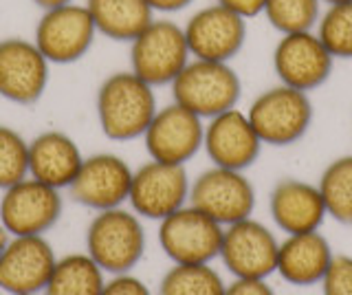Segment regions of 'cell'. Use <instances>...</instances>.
I'll use <instances>...</instances> for the list:
<instances>
[{"mask_svg": "<svg viewBox=\"0 0 352 295\" xmlns=\"http://www.w3.org/2000/svg\"><path fill=\"white\" fill-rule=\"evenodd\" d=\"M141 216L124 205L97 212L86 229V254L106 273H130L146 254Z\"/></svg>", "mask_w": 352, "mask_h": 295, "instance_id": "7a4b0ae2", "label": "cell"}, {"mask_svg": "<svg viewBox=\"0 0 352 295\" xmlns=\"http://www.w3.org/2000/svg\"><path fill=\"white\" fill-rule=\"evenodd\" d=\"M280 240L253 216L227 225L220 245V260L234 278L267 280L278 267Z\"/></svg>", "mask_w": 352, "mask_h": 295, "instance_id": "9c48e42d", "label": "cell"}, {"mask_svg": "<svg viewBox=\"0 0 352 295\" xmlns=\"http://www.w3.org/2000/svg\"><path fill=\"white\" fill-rule=\"evenodd\" d=\"M132 174L135 170L119 155L97 152V155L84 157L80 172L69 185V194L75 203L88 207V210H113L128 201Z\"/></svg>", "mask_w": 352, "mask_h": 295, "instance_id": "2e32d148", "label": "cell"}, {"mask_svg": "<svg viewBox=\"0 0 352 295\" xmlns=\"http://www.w3.org/2000/svg\"><path fill=\"white\" fill-rule=\"evenodd\" d=\"M247 23L249 20L218 3L201 7L183 25L192 58L231 62L245 49Z\"/></svg>", "mask_w": 352, "mask_h": 295, "instance_id": "4fadbf2b", "label": "cell"}, {"mask_svg": "<svg viewBox=\"0 0 352 295\" xmlns=\"http://www.w3.org/2000/svg\"><path fill=\"white\" fill-rule=\"evenodd\" d=\"M9 232L3 227V223H0V256H3V251H5V247H7V243H9Z\"/></svg>", "mask_w": 352, "mask_h": 295, "instance_id": "e575fe53", "label": "cell"}, {"mask_svg": "<svg viewBox=\"0 0 352 295\" xmlns=\"http://www.w3.org/2000/svg\"><path fill=\"white\" fill-rule=\"evenodd\" d=\"M102 295H152V291L132 273H119L113 276V280H106Z\"/></svg>", "mask_w": 352, "mask_h": 295, "instance_id": "f546056e", "label": "cell"}, {"mask_svg": "<svg viewBox=\"0 0 352 295\" xmlns=\"http://www.w3.org/2000/svg\"><path fill=\"white\" fill-rule=\"evenodd\" d=\"M29 177V141L16 128L0 124V190Z\"/></svg>", "mask_w": 352, "mask_h": 295, "instance_id": "83f0119b", "label": "cell"}, {"mask_svg": "<svg viewBox=\"0 0 352 295\" xmlns=\"http://www.w3.org/2000/svg\"><path fill=\"white\" fill-rule=\"evenodd\" d=\"M192 181L185 166L150 159L132 174L130 210L148 221H163L190 203Z\"/></svg>", "mask_w": 352, "mask_h": 295, "instance_id": "ba28073f", "label": "cell"}, {"mask_svg": "<svg viewBox=\"0 0 352 295\" xmlns=\"http://www.w3.org/2000/svg\"><path fill=\"white\" fill-rule=\"evenodd\" d=\"M227 284L223 276L205 265H174L159 282V295H225Z\"/></svg>", "mask_w": 352, "mask_h": 295, "instance_id": "d4e9b609", "label": "cell"}, {"mask_svg": "<svg viewBox=\"0 0 352 295\" xmlns=\"http://www.w3.org/2000/svg\"><path fill=\"white\" fill-rule=\"evenodd\" d=\"M82 161L80 146L62 130H44L29 141V177L55 190H69Z\"/></svg>", "mask_w": 352, "mask_h": 295, "instance_id": "44dd1931", "label": "cell"}, {"mask_svg": "<svg viewBox=\"0 0 352 295\" xmlns=\"http://www.w3.org/2000/svg\"><path fill=\"white\" fill-rule=\"evenodd\" d=\"M170 86L174 102L205 122L236 108L242 95V80L231 62L192 58Z\"/></svg>", "mask_w": 352, "mask_h": 295, "instance_id": "3957f363", "label": "cell"}, {"mask_svg": "<svg viewBox=\"0 0 352 295\" xmlns=\"http://www.w3.org/2000/svg\"><path fill=\"white\" fill-rule=\"evenodd\" d=\"M97 36L86 5L69 3L44 9L33 42L51 64H73L93 49Z\"/></svg>", "mask_w": 352, "mask_h": 295, "instance_id": "52a82bcc", "label": "cell"}, {"mask_svg": "<svg viewBox=\"0 0 352 295\" xmlns=\"http://www.w3.org/2000/svg\"><path fill=\"white\" fill-rule=\"evenodd\" d=\"M328 218L352 225V155L337 157L324 168L317 183Z\"/></svg>", "mask_w": 352, "mask_h": 295, "instance_id": "cb8c5ba5", "label": "cell"}, {"mask_svg": "<svg viewBox=\"0 0 352 295\" xmlns=\"http://www.w3.org/2000/svg\"><path fill=\"white\" fill-rule=\"evenodd\" d=\"M333 258V247L319 229L291 234L280 240L275 273L293 287H313L322 284Z\"/></svg>", "mask_w": 352, "mask_h": 295, "instance_id": "ffe728a7", "label": "cell"}, {"mask_svg": "<svg viewBox=\"0 0 352 295\" xmlns=\"http://www.w3.org/2000/svg\"><path fill=\"white\" fill-rule=\"evenodd\" d=\"M269 212L275 227L286 236L317 232L328 218L317 185L295 177L280 179L273 185L269 194Z\"/></svg>", "mask_w": 352, "mask_h": 295, "instance_id": "d6986e66", "label": "cell"}, {"mask_svg": "<svg viewBox=\"0 0 352 295\" xmlns=\"http://www.w3.org/2000/svg\"><path fill=\"white\" fill-rule=\"evenodd\" d=\"M51 62L33 40H0V97L20 106L42 100L49 86Z\"/></svg>", "mask_w": 352, "mask_h": 295, "instance_id": "9a60e30c", "label": "cell"}, {"mask_svg": "<svg viewBox=\"0 0 352 295\" xmlns=\"http://www.w3.org/2000/svg\"><path fill=\"white\" fill-rule=\"evenodd\" d=\"M99 36L115 42L135 40L154 20V9L148 0H86Z\"/></svg>", "mask_w": 352, "mask_h": 295, "instance_id": "7402d4cb", "label": "cell"}, {"mask_svg": "<svg viewBox=\"0 0 352 295\" xmlns=\"http://www.w3.org/2000/svg\"><path fill=\"white\" fill-rule=\"evenodd\" d=\"M64 201L60 190L27 177L3 190L0 223L9 236H44L60 221Z\"/></svg>", "mask_w": 352, "mask_h": 295, "instance_id": "30bf717a", "label": "cell"}, {"mask_svg": "<svg viewBox=\"0 0 352 295\" xmlns=\"http://www.w3.org/2000/svg\"><path fill=\"white\" fill-rule=\"evenodd\" d=\"M262 16L280 36L313 31L322 16V0H267Z\"/></svg>", "mask_w": 352, "mask_h": 295, "instance_id": "484cf974", "label": "cell"}, {"mask_svg": "<svg viewBox=\"0 0 352 295\" xmlns=\"http://www.w3.org/2000/svg\"><path fill=\"white\" fill-rule=\"evenodd\" d=\"M106 271L88 254L58 258L42 295H102Z\"/></svg>", "mask_w": 352, "mask_h": 295, "instance_id": "603a6c76", "label": "cell"}, {"mask_svg": "<svg viewBox=\"0 0 352 295\" xmlns=\"http://www.w3.org/2000/svg\"><path fill=\"white\" fill-rule=\"evenodd\" d=\"M247 117L264 146L286 148L306 137L315 108L308 93L278 84L251 102Z\"/></svg>", "mask_w": 352, "mask_h": 295, "instance_id": "277c9868", "label": "cell"}, {"mask_svg": "<svg viewBox=\"0 0 352 295\" xmlns=\"http://www.w3.org/2000/svg\"><path fill=\"white\" fill-rule=\"evenodd\" d=\"M335 62L315 29L280 36L273 47V71L280 84L308 95L330 80Z\"/></svg>", "mask_w": 352, "mask_h": 295, "instance_id": "7c38bea8", "label": "cell"}, {"mask_svg": "<svg viewBox=\"0 0 352 295\" xmlns=\"http://www.w3.org/2000/svg\"><path fill=\"white\" fill-rule=\"evenodd\" d=\"M324 295H352V256H335L322 280Z\"/></svg>", "mask_w": 352, "mask_h": 295, "instance_id": "f1b7e54d", "label": "cell"}, {"mask_svg": "<svg viewBox=\"0 0 352 295\" xmlns=\"http://www.w3.org/2000/svg\"><path fill=\"white\" fill-rule=\"evenodd\" d=\"M38 7L42 9H51V7H60V5H69V3H75V0H33Z\"/></svg>", "mask_w": 352, "mask_h": 295, "instance_id": "836d02e7", "label": "cell"}, {"mask_svg": "<svg viewBox=\"0 0 352 295\" xmlns=\"http://www.w3.org/2000/svg\"><path fill=\"white\" fill-rule=\"evenodd\" d=\"M0 295H5V291H3V289H0Z\"/></svg>", "mask_w": 352, "mask_h": 295, "instance_id": "8d00e7d4", "label": "cell"}, {"mask_svg": "<svg viewBox=\"0 0 352 295\" xmlns=\"http://www.w3.org/2000/svg\"><path fill=\"white\" fill-rule=\"evenodd\" d=\"M315 34L335 60H352V0L326 5Z\"/></svg>", "mask_w": 352, "mask_h": 295, "instance_id": "4316f807", "label": "cell"}, {"mask_svg": "<svg viewBox=\"0 0 352 295\" xmlns=\"http://www.w3.org/2000/svg\"><path fill=\"white\" fill-rule=\"evenodd\" d=\"M192 60L183 25L154 18L130 42V71L150 86H170Z\"/></svg>", "mask_w": 352, "mask_h": 295, "instance_id": "5b68a950", "label": "cell"}, {"mask_svg": "<svg viewBox=\"0 0 352 295\" xmlns=\"http://www.w3.org/2000/svg\"><path fill=\"white\" fill-rule=\"evenodd\" d=\"M154 14H176L190 7L194 0H148Z\"/></svg>", "mask_w": 352, "mask_h": 295, "instance_id": "d6a6232c", "label": "cell"}, {"mask_svg": "<svg viewBox=\"0 0 352 295\" xmlns=\"http://www.w3.org/2000/svg\"><path fill=\"white\" fill-rule=\"evenodd\" d=\"M31 295H42V293H31Z\"/></svg>", "mask_w": 352, "mask_h": 295, "instance_id": "74e56055", "label": "cell"}, {"mask_svg": "<svg viewBox=\"0 0 352 295\" xmlns=\"http://www.w3.org/2000/svg\"><path fill=\"white\" fill-rule=\"evenodd\" d=\"M335 3H346V0H322V5H335Z\"/></svg>", "mask_w": 352, "mask_h": 295, "instance_id": "d590c367", "label": "cell"}, {"mask_svg": "<svg viewBox=\"0 0 352 295\" xmlns=\"http://www.w3.org/2000/svg\"><path fill=\"white\" fill-rule=\"evenodd\" d=\"M262 148L264 144L253 130L247 113H242L238 106L207 119L203 150L212 166L245 172L260 159Z\"/></svg>", "mask_w": 352, "mask_h": 295, "instance_id": "ac0fdd59", "label": "cell"}, {"mask_svg": "<svg viewBox=\"0 0 352 295\" xmlns=\"http://www.w3.org/2000/svg\"><path fill=\"white\" fill-rule=\"evenodd\" d=\"M225 227L187 203L159 221V245L174 265H205L220 256Z\"/></svg>", "mask_w": 352, "mask_h": 295, "instance_id": "8992f818", "label": "cell"}, {"mask_svg": "<svg viewBox=\"0 0 352 295\" xmlns=\"http://www.w3.org/2000/svg\"><path fill=\"white\" fill-rule=\"evenodd\" d=\"M216 3L231 9V12L242 16L245 20H251L256 16H262L264 3H267V0H216Z\"/></svg>", "mask_w": 352, "mask_h": 295, "instance_id": "1f68e13d", "label": "cell"}, {"mask_svg": "<svg viewBox=\"0 0 352 295\" xmlns=\"http://www.w3.org/2000/svg\"><path fill=\"white\" fill-rule=\"evenodd\" d=\"M97 122L102 133L113 141H132L146 135L157 115L154 86L132 71H117L97 89Z\"/></svg>", "mask_w": 352, "mask_h": 295, "instance_id": "6da1fadb", "label": "cell"}, {"mask_svg": "<svg viewBox=\"0 0 352 295\" xmlns=\"http://www.w3.org/2000/svg\"><path fill=\"white\" fill-rule=\"evenodd\" d=\"M225 295H275V291L267 280H240V278H236L231 284H227Z\"/></svg>", "mask_w": 352, "mask_h": 295, "instance_id": "4dcf8cb0", "label": "cell"}, {"mask_svg": "<svg viewBox=\"0 0 352 295\" xmlns=\"http://www.w3.org/2000/svg\"><path fill=\"white\" fill-rule=\"evenodd\" d=\"M58 256L44 236H11L0 256V289L9 295L42 293Z\"/></svg>", "mask_w": 352, "mask_h": 295, "instance_id": "e0dca14e", "label": "cell"}, {"mask_svg": "<svg viewBox=\"0 0 352 295\" xmlns=\"http://www.w3.org/2000/svg\"><path fill=\"white\" fill-rule=\"evenodd\" d=\"M205 119L187 111L181 104H168L157 111L143 141L150 159L185 166L203 150Z\"/></svg>", "mask_w": 352, "mask_h": 295, "instance_id": "5bb4252c", "label": "cell"}, {"mask_svg": "<svg viewBox=\"0 0 352 295\" xmlns=\"http://www.w3.org/2000/svg\"><path fill=\"white\" fill-rule=\"evenodd\" d=\"M190 205L227 227L253 216L256 188L245 172L212 166L192 181Z\"/></svg>", "mask_w": 352, "mask_h": 295, "instance_id": "8fae6325", "label": "cell"}]
</instances>
